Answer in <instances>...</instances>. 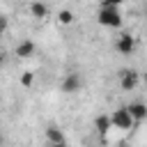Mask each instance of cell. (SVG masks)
Instances as JSON below:
<instances>
[{
    "mask_svg": "<svg viewBox=\"0 0 147 147\" xmlns=\"http://www.w3.org/2000/svg\"><path fill=\"white\" fill-rule=\"evenodd\" d=\"M80 87H83V78H80V74H76V71L67 74V76L62 78V83H60V90H62L64 94H76Z\"/></svg>",
    "mask_w": 147,
    "mask_h": 147,
    "instance_id": "cell-4",
    "label": "cell"
},
{
    "mask_svg": "<svg viewBox=\"0 0 147 147\" xmlns=\"http://www.w3.org/2000/svg\"><path fill=\"white\" fill-rule=\"evenodd\" d=\"M124 0H101V7H119Z\"/></svg>",
    "mask_w": 147,
    "mask_h": 147,
    "instance_id": "cell-13",
    "label": "cell"
},
{
    "mask_svg": "<svg viewBox=\"0 0 147 147\" xmlns=\"http://www.w3.org/2000/svg\"><path fill=\"white\" fill-rule=\"evenodd\" d=\"M110 122H113V129H119V131H131V129L136 126V122H133V117L129 115L126 106H122V108L113 110V115H110Z\"/></svg>",
    "mask_w": 147,
    "mask_h": 147,
    "instance_id": "cell-2",
    "label": "cell"
},
{
    "mask_svg": "<svg viewBox=\"0 0 147 147\" xmlns=\"http://www.w3.org/2000/svg\"><path fill=\"white\" fill-rule=\"evenodd\" d=\"M96 21L103 28H122V23H124L119 7H101L96 14Z\"/></svg>",
    "mask_w": 147,
    "mask_h": 147,
    "instance_id": "cell-1",
    "label": "cell"
},
{
    "mask_svg": "<svg viewBox=\"0 0 147 147\" xmlns=\"http://www.w3.org/2000/svg\"><path fill=\"white\" fill-rule=\"evenodd\" d=\"M138 83H140V76H138L136 69H122V71H119V87H122L124 92L136 90Z\"/></svg>",
    "mask_w": 147,
    "mask_h": 147,
    "instance_id": "cell-3",
    "label": "cell"
},
{
    "mask_svg": "<svg viewBox=\"0 0 147 147\" xmlns=\"http://www.w3.org/2000/svg\"><path fill=\"white\" fill-rule=\"evenodd\" d=\"M18 83H21L23 87H32V85H34V71H23L21 78H18Z\"/></svg>",
    "mask_w": 147,
    "mask_h": 147,
    "instance_id": "cell-12",
    "label": "cell"
},
{
    "mask_svg": "<svg viewBox=\"0 0 147 147\" xmlns=\"http://www.w3.org/2000/svg\"><path fill=\"white\" fill-rule=\"evenodd\" d=\"M48 147H67V142H55V145H48Z\"/></svg>",
    "mask_w": 147,
    "mask_h": 147,
    "instance_id": "cell-15",
    "label": "cell"
},
{
    "mask_svg": "<svg viewBox=\"0 0 147 147\" xmlns=\"http://www.w3.org/2000/svg\"><path fill=\"white\" fill-rule=\"evenodd\" d=\"M5 25H7V18H5V16H0V34H2V30H5Z\"/></svg>",
    "mask_w": 147,
    "mask_h": 147,
    "instance_id": "cell-14",
    "label": "cell"
},
{
    "mask_svg": "<svg viewBox=\"0 0 147 147\" xmlns=\"http://www.w3.org/2000/svg\"><path fill=\"white\" fill-rule=\"evenodd\" d=\"M46 140H48V145L67 142V140H64V133H62V129H60V126H48V129H46Z\"/></svg>",
    "mask_w": 147,
    "mask_h": 147,
    "instance_id": "cell-9",
    "label": "cell"
},
{
    "mask_svg": "<svg viewBox=\"0 0 147 147\" xmlns=\"http://www.w3.org/2000/svg\"><path fill=\"white\" fill-rule=\"evenodd\" d=\"M57 21H60L62 25H71V23L76 21V14H74L71 9H60V11H57Z\"/></svg>",
    "mask_w": 147,
    "mask_h": 147,
    "instance_id": "cell-11",
    "label": "cell"
},
{
    "mask_svg": "<svg viewBox=\"0 0 147 147\" xmlns=\"http://www.w3.org/2000/svg\"><path fill=\"white\" fill-rule=\"evenodd\" d=\"M119 147H131V145H119Z\"/></svg>",
    "mask_w": 147,
    "mask_h": 147,
    "instance_id": "cell-16",
    "label": "cell"
},
{
    "mask_svg": "<svg viewBox=\"0 0 147 147\" xmlns=\"http://www.w3.org/2000/svg\"><path fill=\"white\" fill-rule=\"evenodd\" d=\"M34 51H37V46H34L32 39H23V41H18L16 48H14V53H16L18 57H23V60H25V57H32Z\"/></svg>",
    "mask_w": 147,
    "mask_h": 147,
    "instance_id": "cell-7",
    "label": "cell"
},
{
    "mask_svg": "<svg viewBox=\"0 0 147 147\" xmlns=\"http://www.w3.org/2000/svg\"><path fill=\"white\" fill-rule=\"evenodd\" d=\"M94 129L101 133V136H106L110 129H113V122H110V115H99L96 119H94Z\"/></svg>",
    "mask_w": 147,
    "mask_h": 147,
    "instance_id": "cell-8",
    "label": "cell"
},
{
    "mask_svg": "<svg viewBox=\"0 0 147 147\" xmlns=\"http://www.w3.org/2000/svg\"><path fill=\"white\" fill-rule=\"evenodd\" d=\"M30 14H32L34 18H46V16H48V7H46L44 2H39V0H34V2L30 5Z\"/></svg>",
    "mask_w": 147,
    "mask_h": 147,
    "instance_id": "cell-10",
    "label": "cell"
},
{
    "mask_svg": "<svg viewBox=\"0 0 147 147\" xmlns=\"http://www.w3.org/2000/svg\"><path fill=\"white\" fill-rule=\"evenodd\" d=\"M115 51H117V53H122V55H131V53L136 51V37H133V34H129V32L119 34V37H117V41H115Z\"/></svg>",
    "mask_w": 147,
    "mask_h": 147,
    "instance_id": "cell-5",
    "label": "cell"
},
{
    "mask_svg": "<svg viewBox=\"0 0 147 147\" xmlns=\"http://www.w3.org/2000/svg\"><path fill=\"white\" fill-rule=\"evenodd\" d=\"M126 110H129V115L133 117L136 124L147 119V103H142V101H131V103L126 106Z\"/></svg>",
    "mask_w": 147,
    "mask_h": 147,
    "instance_id": "cell-6",
    "label": "cell"
}]
</instances>
